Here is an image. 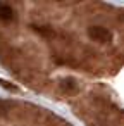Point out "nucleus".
<instances>
[{
	"mask_svg": "<svg viewBox=\"0 0 124 126\" xmlns=\"http://www.w3.org/2000/svg\"><path fill=\"white\" fill-rule=\"evenodd\" d=\"M88 35H90L91 40H96L100 43H105V42H109L112 38V33L107 28H103V26H91L88 30Z\"/></svg>",
	"mask_w": 124,
	"mask_h": 126,
	"instance_id": "nucleus-1",
	"label": "nucleus"
},
{
	"mask_svg": "<svg viewBox=\"0 0 124 126\" xmlns=\"http://www.w3.org/2000/svg\"><path fill=\"white\" fill-rule=\"evenodd\" d=\"M14 19V9L7 4H2L0 2V21H12Z\"/></svg>",
	"mask_w": 124,
	"mask_h": 126,
	"instance_id": "nucleus-2",
	"label": "nucleus"
},
{
	"mask_svg": "<svg viewBox=\"0 0 124 126\" xmlns=\"http://www.w3.org/2000/svg\"><path fill=\"white\" fill-rule=\"evenodd\" d=\"M76 83L72 81V79H64L62 81V90H66V92H76Z\"/></svg>",
	"mask_w": 124,
	"mask_h": 126,
	"instance_id": "nucleus-3",
	"label": "nucleus"
}]
</instances>
